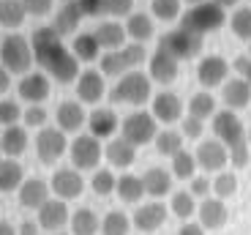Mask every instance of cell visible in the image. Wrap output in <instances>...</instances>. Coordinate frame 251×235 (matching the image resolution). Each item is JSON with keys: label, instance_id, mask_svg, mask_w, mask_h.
I'll return each instance as SVG.
<instances>
[{"label": "cell", "instance_id": "obj_1", "mask_svg": "<svg viewBox=\"0 0 251 235\" xmlns=\"http://www.w3.org/2000/svg\"><path fill=\"white\" fill-rule=\"evenodd\" d=\"M30 47H33L36 63L44 66V71L50 77H55L57 82L69 85L79 77V66H76L74 52L63 44V36L52 25L36 27V30H33V38H30Z\"/></svg>", "mask_w": 251, "mask_h": 235}, {"label": "cell", "instance_id": "obj_2", "mask_svg": "<svg viewBox=\"0 0 251 235\" xmlns=\"http://www.w3.org/2000/svg\"><path fill=\"white\" fill-rule=\"evenodd\" d=\"M115 104H128V107H142L145 102L153 99V79L148 74H142L139 69L126 71L118 77V85L109 93Z\"/></svg>", "mask_w": 251, "mask_h": 235}, {"label": "cell", "instance_id": "obj_3", "mask_svg": "<svg viewBox=\"0 0 251 235\" xmlns=\"http://www.w3.org/2000/svg\"><path fill=\"white\" fill-rule=\"evenodd\" d=\"M224 22H226V8H221L213 0H202V3L188 6V11L180 17V27H186L191 33H200V36L219 30Z\"/></svg>", "mask_w": 251, "mask_h": 235}, {"label": "cell", "instance_id": "obj_4", "mask_svg": "<svg viewBox=\"0 0 251 235\" xmlns=\"http://www.w3.org/2000/svg\"><path fill=\"white\" fill-rule=\"evenodd\" d=\"M145 57H148V50L145 44L134 41V44H123L120 50H109L101 55V71L109 77H120L126 71H134L145 63Z\"/></svg>", "mask_w": 251, "mask_h": 235}, {"label": "cell", "instance_id": "obj_5", "mask_svg": "<svg viewBox=\"0 0 251 235\" xmlns=\"http://www.w3.org/2000/svg\"><path fill=\"white\" fill-rule=\"evenodd\" d=\"M33 63V47L25 36L8 33L0 41V66H6L11 74H27Z\"/></svg>", "mask_w": 251, "mask_h": 235}, {"label": "cell", "instance_id": "obj_6", "mask_svg": "<svg viewBox=\"0 0 251 235\" xmlns=\"http://www.w3.org/2000/svg\"><path fill=\"white\" fill-rule=\"evenodd\" d=\"M158 134V121L153 118V112H142V109H137V112L126 115L123 123H120V137H126L128 142H134V145H148V142L156 140Z\"/></svg>", "mask_w": 251, "mask_h": 235}, {"label": "cell", "instance_id": "obj_7", "mask_svg": "<svg viewBox=\"0 0 251 235\" xmlns=\"http://www.w3.org/2000/svg\"><path fill=\"white\" fill-rule=\"evenodd\" d=\"M158 47L167 50L170 55H175L177 60H191V57H197L202 52V36L186 30V27H175V30L164 33Z\"/></svg>", "mask_w": 251, "mask_h": 235}, {"label": "cell", "instance_id": "obj_8", "mask_svg": "<svg viewBox=\"0 0 251 235\" xmlns=\"http://www.w3.org/2000/svg\"><path fill=\"white\" fill-rule=\"evenodd\" d=\"M69 156H71V164L76 170H96L101 156H104V148H101L99 137H93V134H79L69 145Z\"/></svg>", "mask_w": 251, "mask_h": 235}, {"label": "cell", "instance_id": "obj_9", "mask_svg": "<svg viewBox=\"0 0 251 235\" xmlns=\"http://www.w3.org/2000/svg\"><path fill=\"white\" fill-rule=\"evenodd\" d=\"M213 134L216 140H221L226 148L249 140V131H246L243 121H240V115L235 109H221V112L213 115Z\"/></svg>", "mask_w": 251, "mask_h": 235}, {"label": "cell", "instance_id": "obj_10", "mask_svg": "<svg viewBox=\"0 0 251 235\" xmlns=\"http://www.w3.org/2000/svg\"><path fill=\"white\" fill-rule=\"evenodd\" d=\"M69 151V142H66V131L63 129H41L36 137V153L41 164H55L63 153Z\"/></svg>", "mask_w": 251, "mask_h": 235}, {"label": "cell", "instance_id": "obj_11", "mask_svg": "<svg viewBox=\"0 0 251 235\" xmlns=\"http://www.w3.org/2000/svg\"><path fill=\"white\" fill-rule=\"evenodd\" d=\"M177 71H180V60L175 55H170L167 50L156 47V52L148 60V77L158 85H172L177 79Z\"/></svg>", "mask_w": 251, "mask_h": 235}, {"label": "cell", "instance_id": "obj_12", "mask_svg": "<svg viewBox=\"0 0 251 235\" xmlns=\"http://www.w3.org/2000/svg\"><path fill=\"white\" fill-rule=\"evenodd\" d=\"M197 156V167L205 172H221L229 161V151L221 140H202L194 151Z\"/></svg>", "mask_w": 251, "mask_h": 235}, {"label": "cell", "instance_id": "obj_13", "mask_svg": "<svg viewBox=\"0 0 251 235\" xmlns=\"http://www.w3.org/2000/svg\"><path fill=\"white\" fill-rule=\"evenodd\" d=\"M151 112H153V118H156L158 123H164V126L180 121V115H183L180 96L172 93V90H161V93H156L151 99Z\"/></svg>", "mask_w": 251, "mask_h": 235}, {"label": "cell", "instance_id": "obj_14", "mask_svg": "<svg viewBox=\"0 0 251 235\" xmlns=\"http://www.w3.org/2000/svg\"><path fill=\"white\" fill-rule=\"evenodd\" d=\"M74 82H76V99H79L82 104H99L101 99H104V93H107L104 71L88 69V71H82Z\"/></svg>", "mask_w": 251, "mask_h": 235}, {"label": "cell", "instance_id": "obj_15", "mask_svg": "<svg viewBox=\"0 0 251 235\" xmlns=\"http://www.w3.org/2000/svg\"><path fill=\"white\" fill-rule=\"evenodd\" d=\"M226 74H229V63H226L221 55H205L197 66V79H200L202 88H219L226 82Z\"/></svg>", "mask_w": 251, "mask_h": 235}, {"label": "cell", "instance_id": "obj_16", "mask_svg": "<svg viewBox=\"0 0 251 235\" xmlns=\"http://www.w3.org/2000/svg\"><path fill=\"white\" fill-rule=\"evenodd\" d=\"M50 189L55 191L60 200H74V197H79V194H82L85 181H82V175H79L76 167H63V170H57L55 175H52Z\"/></svg>", "mask_w": 251, "mask_h": 235}, {"label": "cell", "instance_id": "obj_17", "mask_svg": "<svg viewBox=\"0 0 251 235\" xmlns=\"http://www.w3.org/2000/svg\"><path fill=\"white\" fill-rule=\"evenodd\" d=\"M19 99L27 104H41L50 96V77L44 71H27L19 79Z\"/></svg>", "mask_w": 251, "mask_h": 235}, {"label": "cell", "instance_id": "obj_18", "mask_svg": "<svg viewBox=\"0 0 251 235\" xmlns=\"http://www.w3.org/2000/svg\"><path fill=\"white\" fill-rule=\"evenodd\" d=\"M164 219H167V208H164L158 200H153V203H142L137 210H134L131 224L139 230V233H156V230L164 224Z\"/></svg>", "mask_w": 251, "mask_h": 235}, {"label": "cell", "instance_id": "obj_19", "mask_svg": "<svg viewBox=\"0 0 251 235\" xmlns=\"http://www.w3.org/2000/svg\"><path fill=\"white\" fill-rule=\"evenodd\" d=\"M197 216H200V224L205 230H221L229 219V210H226V203L221 197H205L202 205H197Z\"/></svg>", "mask_w": 251, "mask_h": 235}, {"label": "cell", "instance_id": "obj_20", "mask_svg": "<svg viewBox=\"0 0 251 235\" xmlns=\"http://www.w3.org/2000/svg\"><path fill=\"white\" fill-rule=\"evenodd\" d=\"M71 213H69V205H66V200H47L41 208H38V224H41V230H50V233H57V230L63 227V224H69Z\"/></svg>", "mask_w": 251, "mask_h": 235}, {"label": "cell", "instance_id": "obj_21", "mask_svg": "<svg viewBox=\"0 0 251 235\" xmlns=\"http://www.w3.org/2000/svg\"><path fill=\"white\" fill-rule=\"evenodd\" d=\"M221 99H224L226 109H243L251 104V85L246 82L243 77H235V79H226L221 85Z\"/></svg>", "mask_w": 251, "mask_h": 235}, {"label": "cell", "instance_id": "obj_22", "mask_svg": "<svg viewBox=\"0 0 251 235\" xmlns=\"http://www.w3.org/2000/svg\"><path fill=\"white\" fill-rule=\"evenodd\" d=\"M104 156H107V161L112 167L126 170V167H131L134 161H137V145L128 142L126 137H115V140H109V145L104 148Z\"/></svg>", "mask_w": 251, "mask_h": 235}, {"label": "cell", "instance_id": "obj_23", "mask_svg": "<svg viewBox=\"0 0 251 235\" xmlns=\"http://www.w3.org/2000/svg\"><path fill=\"white\" fill-rule=\"evenodd\" d=\"M82 19H85V14H82L79 3H76V0H63L60 11L55 14L52 27H55L60 36H71V33H76V27H79Z\"/></svg>", "mask_w": 251, "mask_h": 235}, {"label": "cell", "instance_id": "obj_24", "mask_svg": "<svg viewBox=\"0 0 251 235\" xmlns=\"http://www.w3.org/2000/svg\"><path fill=\"white\" fill-rule=\"evenodd\" d=\"M17 194H19V205H22V208H36L38 210L47 200H50V186L41 178H30V181H22Z\"/></svg>", "mask_w": 251, "mask_h": 235}, {"label": "cell", "instance_id": "obj_25", "mask_svg": "<svg viewBox=\"0 0 251 235\" xmlns=\"http://www.w3.org/2000/svg\"><path fill=\"white\" fill-rule=\"evenodd\" d=\"M55 118H57V129H63V131H79L88 123V115H85L79 102H63L57 107Z\"/></svg>", "mask_w": 251, "mask_h": 235}, {"label": "cell", "instance_id": "obj_26", "mask_svg": "<svg viewBox=\"0 0 251 235\" xmlns=\"http://www.w3.org/2000/svg\"><path fill=\"white\" fill-rule=\"evenodd\" d=\"M118 126H120V121L112 109H93V112L88 115V129H90L93 137H99V140L112 137V134L118 131Z\"/></svg>", "mask_w": 251, "mask_h": 235}, {"label": "cell", "instance_id": "obj_27", "mask_svg": "<svg viewBox=\"0 0 251 235\" xmlns=\"http://www.w3.org/2000/svg\"><path fill=\"white\" fill-rule=\"evenodd\" d=\"M172 172L161 170V167H151V170L142 175V183H145V194H151V197H164V194H170L172 191Z\"/></svg>", "mask_w": 251, "mask_h": 235}, {"label": "cell", "instance_id": "obj_28", "mask_svg": "<svg viewBox=\"0 0 251 235\" xmlns=\"http://www.w3.org/2000/svg\"><path fill=\"white\" fill-rule=\"evenodd\" d=\"M25 181V170L19 164L14 156H6V159H0V191L8 194V191H17Z\"/></svg>", "mask_w": 251, "mask_h": 235}, {"label": "cell", "instance_id": "obj_29", "mask_svg": "<svg viewBox=\"0 0 251 235\" xmlns=\"http://www.w3.org/2000/svg\"><path fill=\"white\" fill-rule=\"evenodd\" d=\"M126 36L131 38V41L145 44L148 38H153V17L151 14H142V11H131L126 17Z\"/></svg>", "mask_w": 251, "mask_h": 235}, {"label": "cell", "instance_id": "obj_30", "mask_svg": "<svg viewBox=\"0 0 251 235\" xmlns=\"http://www.w3.org/2000/svg\"><path fill=\"white\" fill-rule=\"evenodd\" d=\"M27 148V131L25 126H19V123H14V126H6V131L0 134V151L6 153V156H22Z\"/></svg>", "mask_w": 251, "mask_h": 235}, {"label": "cell", "instance_id": "obj_31", "mask_svg": "<svg viewBox=\"0 0 251 235\" xmlns=\"http://www.w3.org/2000/svg\"><path fill=\"white\" fill-rule=\"evenodd\" d=\"M93 36L99 38L101 50H120L126 44V27L120 22H101L99 27L93 30Z\"/></svg>", "mask_w": 251, "mask_h": 235}, {"label": "cell", "instance_id": "obj_32", "mask_svg": "<svg viewBox=\"0 0 251 235\" xmlns=\"http://www.w3.org/2000/svg\"><path fill=\"white\" fill-rule=\"evenodd\" d=\"M71 52H74L76 60H85V63H93L101 52V44L93 33H76L74 44H71Z\"/></svg>", "mask_w": 251, "mask_h": 235}, {"label": "cell", "instance_id": "obj_33", "mask_svg": "<svg viewBox=\"0 0 251 235\" xmlns=\"http://www.w3.org/2000/svg\"><path fill=\"white\" fill-rule=\"evenodd\" d=\"M27 11L22 0H0V25L8 27V30H17L22 22H25Z\"/></svg>", "mask_w": 251, "mask_h": 235}, {"label": "cell", "instance_id": "obj_34", "mask_svg": "<svg viewBox=\"0 0 251 235\" xmlns=\"http://www.w3.org/2000/svg\"><path fill=\"white\" fill-rule=\"evenodd\" d=\"M71 235H96L99 233V216L90 208H76L69 219Z\"/></svg>", "mask_w": 251, "mask_h": 235}, {"label": "cell", "instance_id": "obj_35", "mask_svg": "<svg viewBox=\"0 0 251 235\" xmlns=\"http://www.w3.org/2000/svg\"><path fill=\"white\" fill-rule=\"evenodd\" d=\"M115 194H118L123 203H139L145 194V183L137 175H120L118 183H115Z\"/></svg>", "mask_w": 251, "mask_h": 235}, {"label": "cell", "instance_id": "obj_36", "mask_svg": "<svg viewBox=\"0 0 251 235\" xmlns=\"http://www.w3.org/2000/svg\"><path fill=\"white\" fill-rule=\"evenodd\" d=\"M188 115H194L200 121H207L216 115V96L210 90H200L188 99Z\"/></svg>", "mask_w": 251, "mask_h": 235}, {"label": "cell", "instance_id": "obj_37", "mask_svg": "<svg viewBox=\"0 0 251 235\" xmlns=\"http://www.w3.org/2000/svg\"><path fill=\"white\" fill-rule=\"evenodd\" d=\"M156 151L161 156H175L177 151H183V131H175V129H164V131L156 134Z\"/></svg>", "mask_w": 251, "mask_h": 235}, {"label": "cell", "instance_id": "obj_38", "mask_svg": "<svg viewBox=\"0 0 251 235\" xmlns=\"http://www.w3.org/2000/svg\"><path fill=\"white\" fill-rule=\"evenodd\" d=\"M172 175L180 181H191L197 175V156L188 151H177L175 156H172Z\"/></svg>", "mask_w": 251, "mask_h": 235}, {"label": "cell", "instance_id": "obj_39", "mask_svg": "<svg viewBox=\"0 0 251 235\" xmlns=\"http://www.w3.org/2000/svg\"><path fill=\"white\" fill-rule=\"evenodd\" d=\"M170 210L177 219H191L197 213V197L191 191H175L172 194V203H170Z\"/></svg>", "mask_w": 251, "mask_h": 235}, {"label": "cell", "instance_id": "obj_40", "mask_svg": "<svg viewBox=\"0 0 251 235\" xmlns=\"http://www.w3.org/2000/svg\"><path fill=\"white\" fill-rule=\"evenodd\" d=\"M229 27L238 38L251 41V6H238L229 17Z\"/></svg>", "mask_w": 251, "mask_h": 235}, {"label": "cell", "instance_id": "obj_41", "mask_svg": "<svg viewBox=\"0 0 251 235\" xmlns=\"http://www.w3.org/2000/svg\"><path fill=\"white\" fill-rule=\"evenodd\" d=\"M128 230H131V219L120 210H109L101 219V233L104 235H128Z\"/></svg>", "mask_w": 251, "mask_h": 235}, {"label": "cell", "instance_id": "obj_42", "mask_svg": "<svg viewBox=\"0 0 251 235\" xmlns=\"http://www.w3.org/2000/svg\"><path fill=\"white\" fill-rule=\"evenodd\" d=\"M180 3L183 0H151V17L161 22H172L180 17Z\"/></svg>", "mask_w": 251, "mask_h": 235}, {"label": "cell", "instance_id": "obj_43", "mask_svg": "<svg viewBox=\"0 0 251 235\" xmlns=\"http://www.w3.org/2000/svg\"><path fill=\"white\" fill-rule=\"evenodd\" d=\"M115 183H118V175L112 170H96L93 178H90V189L99 194V197H107L115 191Z\"/></svg>", "mask_w": 251, "mask_h": 235}, {"label": "cell", "instance_id": "obj_44", "mask_svg": "<svg viewBox=\"0 0 251 235\" xmlns=\"http://www.w3.org/2000/svg\"><path fill=\"white\" fill-rule=\"evenodd\" d=\"M213 191H216V197H221V200L232 197L235 191H238V175L221 170L219 175L213 178Z\"/></svg>", "mask_w": 251, "mask_h": 235}, {"label": "cell", "instance_id": "obj_45", "mask_svg": "<svg viewBox=\"0 0 251 235\" xmlns=\"http://www.w3.org/2000/svg\"><path fill=\"white\" fill-rule=\"evenodd\" d=\"M22 112L25 109L19 107L14 99H3L0 102V126H14V123L22 121Z\"/></svg>", "mask_w": 251, "mask_h": 235}, {"label": "cell", "instance_id": "obj_46", "mask_svg": "<svg viewBox=\"0 0 251 235\" xmlns=\"http://www.w3.org/2000/svg\"><path fill=\"white\" fill-rule=\"evenodd\" d=\"M76 3H79L85 17L99 19V17H109V3L112 0H76Z\"/></svg>", "mask_w": 251, "mask_h": 235}, {"label": "cell", "instance_id": "obj_47", "mask_svg": "<svg viewBox=\"0 0 251 235\" xmlns=\"http://www.w3.org/2000/svg\"><path fill=\"white\" fill-rule=\"evenodd\" d=\"M229 151V164L235 167V170H243L246 164H249V159H251V145H249V140L246 142H238V145H232V148H226Z\"/></svg>", "mask_w": 251, "mask_h": 235}, {"label": "cell", "instance_id": "obj_48", "mask_svg": "<svg viewBox=\"0 0 251 235\" xmlns=\"http://www.w3.org/2000/svg\"><path fill=\"white\" fill-rule=\"evenodd\" d=\"M47 118H50V112H47L41 104H30V107L22 112V121H25V126H30V129H38V126H44L47 123Z\"/></svg>", "mask_w": 251, "mask_h": 235}, {"label": "cell", "instance_id": "obj_49", "mask_svg": "<svg viewBox=\"0 0 251 235\" xmlns=\"http://www.w3.org/2000/svg\"><path fill=\"white\" fill-rule=\"evenodd\" d=\"M180 131H183V137H188V140H200L202 131H205V121H200V118H194V115H186Z\"/></svg>", "mask_w": 251, "mask_h": 235}, {"label": "cell", "instance_id": "obj_50", "mask_svg": "<svg viewBox=\"0 0 251 235\" xmlns=\"http://www.w3.org/2000/svg\"><path fill=\"white\" fill-rule=\"evenodd\" d=\"M188 183H191L188 191H191L194 197H207V194L213 191V181H207V175H194Z\"/></svg>", "mask_w": 251, "mask_h": 235}, {"label": "cell", "instance_id": "obj_51", "mask_svg": "<svg viewBox=\"0 0 251 235\" xmlns=\"http://www.w3.org/2000/svg\"><path fill=\"white\" fill-rule=\"evenodd\" d=\"M25 3V11L30 17H44L52 11V0H22Z\"/></svg>", "mask_w": 251, "mask_h": 235}, {"label": "cell", "instance_id": "obj_52", "mask_svg": "<svg viewBox=\"0 0 251 235\" xmlns=\"http://www.w3.org/2000/svg\"><path fill=\"white\" fill-rule=\"evenodd\" d=\"M177 235H205V227H202L200 222H197V224L194 222H186L180 230H177Z\"/></svg>", "mask_w": 251, "mask_h": 235}, {"label": "cell", "instance_id": "obj_53", "mask_svg": "<svg viewBox=\"0 0 251 235\" xmlns=\"http://www.w3.org/2000/svg\"><path fill=\"white\" fill-rule=\"evenodd\" d=\"M38 230H41V224H36V222H22V224H19V230H17V235H38Z\"/></svg>", "mask_w": 251, "mask_h": 235}, {"label": "cell", "instance_id": "obj_54", "mask_svg": "<svg viewBox=\"0 0 251 235\" xmlns=\"http://www.w3.org/2000/svg\"><path fill=\"white\" fill-rule=\"evenodd\" d=\"M8 85H11V71H8L6 66H0V96L8 90Z\"/></svg>", "mask_w": 251, "mask_h": 235}, {"label": "cell", "instance_id": "obj_55", "mask_svg": "<svg viewBox=\"0 0 251 235\" xmlns=\"http://www.w3.org/2000/svg\"><path fill=\"white\" fill-rule=\"evenodd\" d=\"M0 235H17V230H14L8 222H3V219H0Z\"/></svg>", "mask_w": 251, "mask_h": 235}, {"label": "cell", "instance_id": "obj_56", "mask_svg": "<svg viewBox=\"0 0 251 235\" xmlns=\"http://www.w3.org/2000/svg\"><path fill=\"white\" fill-rule=\"evenodd\" d=\"M213 3H219L221 8H232V6H238L240 0H213Z\"/></svg>", "mask_w": 251, "mask_h": 235}, {"label": "cell", "instance_id": "obj_57", "mask_svg": "<svg viewBox=\"0 0 251 235\" xmlns=\"http://www.w3.org/2000/svg\"><path fill=\"white\" fill-rule=\"evenodd\" d=\"M186 3H188V6H194V3H202V0H186Z\"/></svg>", "mask_w": 251, "mask_h": 235}, {"label": "cell", "instance_id": "obj_58", "mask_svg": "<svg viewBox=\"0 0 251 235\" xmlns=\"http://www.w3.org/2000/svg\"><path fill=\"white\" fill-rule=\"evenodd\" d=\"M52 235H69V233H52Z\"/></svg>", "mask_w": 251, "mask_h": 235}, {"label": "cell", "instance_id": "obj_59", "mask_svg": "<svg viewBox=\"0 0 251 235\" xmlns=\"http://www.w3.org/2000/svg\"><path fill=\"white\" fill-rule=\"evenodd\" d=\"M249 57H251V41H249Z\"/></svg>", "mask_w": 251, "mask_h": 235}, {"label": "cell", "instance_id": "obj_60", "mask_svg": "<svg viewBox=\"0 0 251 235\" xmlns=\"http://www.w3.org/2000/svg\"><path fill=\"white\" fill-rule=\"evenodd\" d=\"M249 145H251V131H249Z\"/></svg>", "mask_w": 251, "mask_h": 235}]
</instances>
